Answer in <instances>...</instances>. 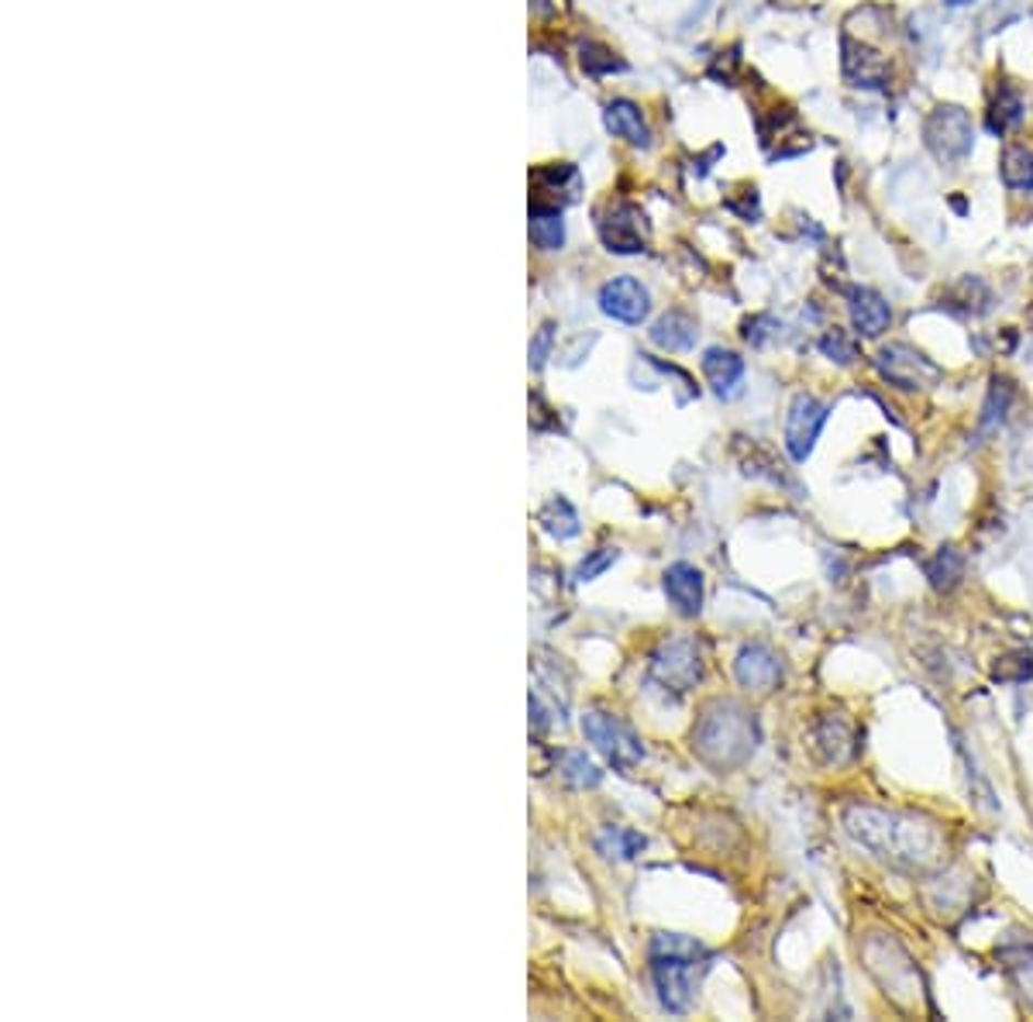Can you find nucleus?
<instances>
[{
	"label": "nucleus",
	"instance_id": "f03ea898",
	"mask_svg": "<svg viewBox=\"0 0 1033 1022\" xmlns=\"http://www.w3.org/2000/svg\"><path fill=\"white\" fill-rule=\"evenodd\" d=\"M758 747V723L755 712L741 702L717 699L703 709L699 723L693 727V751L703 765L717 771L741 768Z\"/></svg>",
	"mask_w": 1033,
	"mask_h": 1022
},
{
	"label": "nucleus",
	"instance_id": "412c9836",
	"mask_svg": "<svg viewBox=\"0 0 1033 1022\" xmlns=\"http://www.w3.org/2000/svg\"><path fill=\"white\" fill-rule=\"evenodd\" d=\"M1023 121V97L1017 86L999 83L996 101L989 107V131L993 135H1006L1009 128H1017Z\"/></svg>",
	"mask_w": 1033,
	"mask_h": 1022
},
{
	"label": "nucleus",
	"instance_id": "7ed1b4c3",
	"mask_svg": "<svg viewBox=\"0 0 1033 1022\" xmlns=\"http://www.w3.org/2000/svg\"><path fill=\"white\" fill-rule=\"evenodd\" d=\"M651 978L659 988V998L669 1012H686L699 991L703 974L710 971L707 946L678 937V933H659L651 940Z\"/></svg>",
	"mask_w": 1033,
	"mask_h": 1022
},
{
	"label": "nucleus",
	"instance_id": "4468645a",
	"mask_svg": "<svg viewBox=\"0 0 1033 1022\" xmlns=\"http://www.w3.org/2000/svg\"><path fill=\"white\" fill-rule=\"evenodd\" d=\"M848 311H851V324L861 338H879L882 330H889V324H892V306L885 303L882 293L868 290V287H855L848 293Z\"/></svg>",
	"mask_w": 1033,
	"mask_h": 1022
},
{
	"label": "nucleus",
	"instance_id": "f257e3e1",
	"mask_svg": "<svg viewBox=\"0 0 1033 1022\" xmlns=\"http://www.w3.org/2000/svg\"><path fill=\"white\" fill-rule=\"evenodd\" d=\"M844 826L864 850H872L879 861L892 868L924 871L941 858V837L924 820L872 810V805H848Z\"/></svg>",
	"mask_w": 1033,
	"mask_h": 1022
},
{
	"label": "nucleus",
	"instance_id": "f8f14e48",
	"mask_svg": "<svg viewBox=\"0 0 1033 1022\" xmlns=\"http://www.w3.org/2000/svg\"><path fill=\"white\" fill-rule=\"evenodd\" d=\"M840 53H844V77H848L851 86H864V90H879L889 80V66L885 59L868 49V45H855L848 35L840 38Z\"/></svg>",
	"mask_w": 1033,
	"mask_h": 1022
},
{
	"label": "nucleus",
	"instance_id": "2eb2a0df",
	"mask_svg": "<svg viewBox=\"0 0 1033 1022\" xmlns=\"http://www.w3.org/2000/svg\"><path fill=\"white\" fill-rule=\"evenodd\" d=\"M703 372H707L717 396L731 399L741 390L744 359H741V355H734V351H727V348H707V355H703Z\"/></svg>",
	"mask_w": 1033,
	"mask_h": 1022
},
{
	"label": "nucleus",
	"instance_id": "b1692460",
	"mask_svg": "<svg viewBox=\"0 0 1033 1022\" xmlns=\"http://www.w3.org/2000/svg\"><path fill=\"white\" fill-rule=\"evenodd\" d=\"M1009 403H1013V383L1002 379V375H996L993 386H989V396H985V403H982V417H978V431L982 434L996 431V427L1006 420Z\"/></svg>",
	"mask_w": 1033,
	"mask_h": 1022
},
{
	"label": "nucleus",
	"instance_id": "6e6552de",
	"mask_svg": "<svg viewBox=\"0 0 1033 1022\" xmlns=\"http://www.w3.org/2000/svg\"><path fill=\"white\" fill-rule=\"evenodd\" d=\"M827 403H820L810 393H800L792 399L789 417H786V451L792 455V462H806L816 448V438L827 423Z\"/></svg>",
	"mask_w": 1033,
	"mask_h": 1022
},
{
	"label": "nucleus",
	"instance_id": "393cba45",
	"mask_svg": "<svg viewBox=\"0 0 1033 1022\" xmlns=\"http://www.w3.org/2000/svg\"><path fill=\"white\" fill-rule=\"evenodd\" d=\"M537 524H542L545 534H552L555 541H569V537L579 534V516H576L569 499H552L548 507H542V513H537Z\"/></svg>",
	"mask_w": 1033,
	"mask_h": 1022
},
{
	"label": "nucleus",
	"instance_id": "20e7f679",
	"mask_svg": "<svg viewBox=\"0 0 1033 1022\" xmlns=\"http://www.w3.org/2000/svg\"><path fill=\"white\" fill-rule=\"evenodd\" d=\"M924 146L941 165H961L975 149V125L972 114L957 104H941L927 114L924 121Z\"/></svg>",
	"mask_w": 1033,
	"mask_h": 1022
},
{
	"label": "nucleus",
	"instance_id": "c756f323",
	"mask_svg": "<svg viewBox=\"0 0 1033 1022\" xmlns=\"http://www.w3.org/2000/svg\"><path fill=\"white\" fill-rule=\"evenodd\" d=\"M582 66H585V73H593V77L620 69V62L610 56L606 49H600V45H585V49H582Z\"/></svg>",
	"mask_w": 1033,
	"mask_h": 1022
},
{
	"label": "nucleus",
	"instance_id": "0eeeda50",
	"mask_svg": "<svg viewBox=\"0 0 1033 1022\" xmlns=\"http://www.w3.org/2000/svg\"><path fill=\"white\" fill-rule=\"evenodd\" d=\"M651 675L659 685L672 688V693H689V688L703 678V654L696 648V640L689 637H675L669 644H662L651 658Z\"/></svg>",
	"mask_w": 1033,
	"mask_h": 1022
},
{
	"label": "nucleus",
	"instance_id": "f3484780",
	"mask_svg": "<svg viewBox=\"0 0 1033 1022\" xmlns=\"http://www.w3.org/2000/svg\"><path fill=\"white\" fill-rule=\"evenodd\" d=\"M603 125L614 138H624L630 146H648V125L641 117V107L630 104V101H614L606 111H603Z\"/></svg>",
	"mask_w": 1033,
	"mask_h": 1022
},
{
	"label": "nucleus",
	"instance_id": "dca6fc26",
	"mask_svg": "<svg viewBox=\"0 0 1033 1022\" xmlns=\"http://www.w3.org/2000/svg\"><path fill=\"white\" fill-rule=\"evenodd\" d=\"M816 744H820V751H824L827 765H844V760H851L855 751H858L855 730H851L848 720L840 717V712H837V717L820 720V727H816Z\"/></svg>",
	"mask_w": 1033,
	"mask_h": 1022
},
{
	"label": "nucleus",
	"instance_id": "2f4dec72",
	"mask_svg": "<svg viewBox=\"0 0 1033 1022\" xmlns=\"http://www.w3.org/2000/svg\"><path fill=\"white\" fill-rule=\"evenodd\" d=\"M951 8H961V4H972V0H948Z\"/></svg>",
	"mask_w": 1033,
	"mask_h": 1022
},
{
	"label": "nucleus",
	"instance_id": "7c9ffc66",
	"mask_svg": "<svg viewBox=\"0 0 1033 1022\" xmlns=\"http://www.w3.org/2000/svg\"><path fill=\"white\" fill-rule=\"evenodd\" d=\"M552 341H555V327H552V324H545L542 330H537L534 345H531V365H534V369H542V365L548 362Z\"/></svg>",
	"mask_w": 1033,
	"mask_h": 1022
},
{
	"label": "nucleus",
	"instance_id": "1a4fd4ad",
	"mask_svg": "<svg viewBox=\"0 0 1033 1022\" xmlns=\"http://www.w3.org/2000/svg\"><path fill=\"white\" fill-rule=\"evenodd\" d=\"M600 311L620 324H641L651 311V297L634 276H617L603 282L600 290Z\"/></svg>",
	"mask_w": 1033,
	"mask_h": 1022
},
{
	"label": "nucleus",
	"instance_id": "6ab92c4d",
	"mask_svg": "<svg viewBox=\"0 0 1033 1022\" xmlns=\"http://www.w3.org/2000/svg\"><path fill=\"white\" fill-rule=\"evenodd\" d=\"M927 579L937 592L957 589V582L965 579V555L951 548V544H944V548L927 561Z\"/></svg>",
	"mask_w": 1033,
	"mask_h": 1022
},
{
	"label": "nucleus",
	"instance_id": "9d476101",
	"mask_svg": "<svg viewBox=\"0 0 1033 1022\" xmlns=\"http://www.w3.org/2000/svg\"><path fill=\"white\" fill-rule=\"evenodd\" d=\"M600 237L610 252L617 255H638L645 252V234H641V213L634 210L630 204L617 200L610 204L603 213H600Z\"/></svg>",
	"mask_w": 1033,
	"mask_h": 1022
},
{
	"label": "nucleus",
	"instance_id": "39448f33",
	"mask_svg": "<svg viewBox=\"0 0 1033 1022\" xmlns=\"http://www.w3.org/2000/svg\"><path fill=\"white\" fill-rule=\"evenodd\" d=\"M582 733L603 757L606 765H614L617 771H634L645 757V744L641 736L634 733L620 717H610L603 709H590L582 717Z\"/></svg>",
	"mask_w": 1033,
	"mask_h": 1022
},
{
	"label": "nucleus",
	"instance_id": "9b49d317",
	"mask_svg": "<svg viewBox=\"0 0 1033 1022\" xmlns=\"http://www.w3.org/2000/svg\"><path fill=\"white\" fill-rule=\"evenodd\" d=\"M734 675L744 688H751V693H771V688L782 682V664L768 648L747 644V648H741V654L734 661Z\"/></svg>",
	"mask_w": 1033,
	"mask_h": 1022
},
{
	"label": "nucleus",
	"instance_id": "cd10ccee",
	"mask_svg": "<svg viewBox=\"0 0 1033 1022\" xmlns=\"http://www.w3.org/2000/svg\"><path fill=\"white\" fill-rule=\"evenodd\" d=\"M1030 675H1033V654H1030V651L1002 654V658L993 664V678H996V682H1026Z\"/></svg>",
	"mask_w": 1033,
	"mask_h": 1022
},
{
	"label": "nucleus",
	"instance_id": "aec40b11",
	"mask_svg": "<svg viewBox=\"0 0 1033 1022\" xmlns=\"http://www.w3.org/2000/svg\"><path fill=\"white\" fill-rule=\"evenodd\" d=\"M645 847H648V840L638 834V829H627V826H606L596 837V850L603 853V858H614V861H634Z\"/></svg>",
	"mask_w": 1033,
	"mask_h": 1022
},
{
	"label": "nucleus",
	"instance_id": "5701e85b",
	"mask_svg": "<svg viewBox=\"0 0 1033 1022\" xmlns=\"http://www.w3.org/2000/svg\"><path fill=\"white\" fill-rule=\"evenodd\" d=\"M531 242L545 252H555L566 242V224H561V213L558 207H542L534 204L531 210Z\"/></svg>",
	"mask_w": 1033,
	"mask_h": 1022
},
{
	"label": "nucleus",
	"instance_id": "c85d7f7f",
	"mask_svg": "<svg viewBox=\"0 0 1033 1022\" xmlns=\"http://www.w3.org/2000/svg\"><path fill=\"white\" fill-rule=\"evenodd\" d=\"M617 558H620L617 548H600V551H593L590 558H585V561L576 568V582H593V579H600Z\"/></svg>",
	"mask_w": 1033,
	"mask_h": 1022
},
{
	"label": "nucleus",
	"instance_id": "423d86ee",
	"mask_svg": "<svg viewBox=\"0 0 1033 1022\" xmlns=\"http://www.w3.org/2000/svg\"><path fill=\"white\" fill-rule=\"evenodd\" d=\"M879 372L889 386L896 390H930L933 383H941V365H933L924 351H917L913 345H885L879 351Z\"/></svg>",
	"mask_w": 1033,
	"mask_h": 1022
},
{
	"label": "nucleus",
	"instance_id": "ddd939ff",
	"mask_svg": "<svg viewBox=\"0 0 1033 1022\" xmlns=\"http://www.w3.org/2000/svg\"><path fill=\"white\" fill-rule=\"evenodd\" d=\"M665 596L678 616H699L703 609V572L689 561H675L665 572Z\"/></svg>",
	"mask_w": 1033,
	"mask_h": 1022
},
{
	"label": "nucleus",
	"instance_id": "a211bd4d",
	"mask_svg": "<svg viewBox=\"0 0 1033 1022\" xmlns=\"http://www.w3.org/2000/svg\"><path fill=\"white\" fill-rule=\"evenodd\" d=\"M696 321L683 311H669L665 317L654 321L651 327V341L665 348V351H689L696 345Z\"/></svg>",
	"mask_w": 1033,
	"mask_h": 1022
},
{
	"label": "nucleus",
	"instance_id": "bb28decb",
	"mask_svg": "<svg viewBox=\"0 0 1033 1022\" xmlns=\"http://www.w3.org/2000/svg\"><path fill=\"white\" fill-rule=\"evenodd\" d=\"M820 351H824L827 359L837 362V365H855L858 362V345H855V338L848 335V330H840V327L827 330V335L820 338Z\"/></svg>",
	"mask_w": 1033,
	"mask_h": 1022
},
{
	"label": "nucleus",
	"instance_id": "a878e982",
	"mask_svg": "<svg viewBox=\"0 0 1033 1022\" xmlns=\"http://www.w3.org/2000/svg\"><path fill=\"white\" fill-rule=\"evenodd\" d=\"M558 771H561V778H566L572 789H596L603 781V771L582 751H566V754H561Z\"/></svg>",
	"mask_w": 1033,
	"mask_h": 1022
},
{
	"label": "nucleus",
	"instance_id": "4be33fe9",
	"mask_svg": "<svg viewBox=\"0 0 1033 1022\" xmlns=\"http://www.w3.org/2000/svg\"><path fill=\"white\" fill-rule=\"evenodd\" d=\"M999 176L1006 189H1033V152L1026 146H1006L999 155Z\"/></svg>",
	"mask_w": 1033,
	"mask_h": 1022
}]
</instances>
